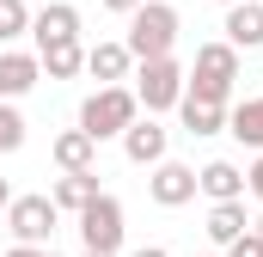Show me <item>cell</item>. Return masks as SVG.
Here are the masks:
<instances>
[{
  "label": "cell",
  "instance_id": "cell-1",
  "mask_svg": "<svg viewBox=\"0 0 263 257\" xmlns=\"http://www.w3.org/2000/svg\"><path fill=\"white\" fill-rule=\"evenodd\" d=\"M129 56L135 62H159V56H172V43H178V6H165V0H141L129 12Z\"/></svg>",
  "mask_w": 263,
  "mask_h": 257
},
{
  "label": "cell",
  "instance_id": "cell-2",
  "mask_svg": "<svg viewBox=\"0 0 263 257\" xmlns=\"http://www.w3.org/2000/svg\"><path fill=\"white\" fill-rule=\"evenodd\" d=\"M135 111H141V98H135L129 86H98L86 104H80V128L92 135V141H110V135H123L135 123Z\"/></svg>",
  "mask_w": 263,
  "mask_h": 257
},
{
  "label": "cell",
  "instance_id": "cell-3",
  "mask_svg": "<svg viewBox=\"0 0 263 257\" xmlns=\"http://www.w3.org/2000/svg\"><path fill=\"white\" fill-rule=\"evenodd\" d=\"M233 80H239V49L233 43H202L196 49V74L184 80V92H196V98H233Z\"/></svg>",
  "mask_w": 263,
  "mask_h": 257
},
{
  "label": "cell",
  "instance_id": "cell-4",
  "mask_svg": "<svg viewBox=\"0 0 263 257\" xmlns=\"http://www.w3.org/2000/svg\"><path fill=\"white\" fill-rule=\"evenodd\" d=\"M55 221H62L55 196H12V202H6V227H12L18 245H43V239L55 233Z\"/></svg>",
  "mask_w": 263,
  "mask_h": 257
},
{
  "label": "cell",
  "instance_id": "cell-5",
  "mask_svg": "<svg viewBox=\"0 0 263 257\" xmlns=\"http://www.w3.org/2000/svg\"><path fill=\"white\" fill-rule=\"evenodd\" d=\"M73 221H80L86 251H117V245H123V202H117V196L98 190L86 208H80V214H73Z\"/></svg>",
  "mask_w": 263,
  "mask_h": 257
},
{
  "label": "cell",
  "instance_id": "cell-6",
  "mask_svg": "<svg viewBox=\"0 0 263 257\" xmlns=\"http://www.w3.org/2000/svg\"><path fill=\"white\" fill-rule=\"evenodd\" d=\"M135 98H141L147 111H172V104L184 98V67L172 62V56L141 62V74H135Z\"/></svg>",
  "mask_w": 263,
  "mask_h": 257
},
{
  "label": "cell",
  "instance_id": "cell-7",
  "mask_svg": "<svg viewBox=\"0 0 263 257\" xmlns=\"http://www.w3.org/2000/svg\"><path fill=\"white\" fill-rule=\"evenodd\" d=\"M147 196H153L159 208H184V202L196 196V172H190V166H178V159H159V166H153V178H147Z\"/></svg>",
  "mask_w": 263,
  "mask_h": 257
},
{
  "label": "cell",
  "instance_id": "cell-8",
  "mask_svg": "<svg viewBox=\"0 0 263 257\" xmlns=\"http://www.w3.org/2000/svg\"><path fill=\"white\" fill-rule=\"evenodd\" d=\"M37 80H43V62H37V56H25V49H0V98H25Z\"/></svg>",
  "mask_w": 263,
  "mask_h": 257
},
{
  "label": "cell",
  "instance_id": "cell-9",
  "mask_svg": "<svg viewBox=\"0 0 263 257\" xmlns=\"http://www.w3.org/2000/svg\"><path fill=\"white\" fill-rule=\"evenodd\" d=\"M196 190L208 196V202H239V196H245V172H239L233 159H208L196 172Z\"/></svg>",
  "mask_w": 263,
  "mask_h": 257
},
{
  "label": "cell",
  "instance_id": "cell-10",
  "mask_svg": "<svg viewBox=\"0 0 263 257\" xmlns=\"http://www.w3.org/2000/svg\"><path fill=\"white\" fill-rule=\"evenodd\" d=\"M220 31H227L233 49H257V43H263V6H257V0H233Z\"/></svg>",
  "mask_w": 263,
  "mask_h": 257
},
{
  "label": "cell",
  "instance_id": "cell-11",
  "mask_svg": "<svg viewBox=\"0 0 263 257\" xmlns=\"http://www.w3.org/2000/svg\"><path fill=\"white\" fill-rule=\"evenodd\" d=\"M123 153H129L135 166H159V159H165V128L153 123V117H147V123L135 117V123L123 128Z\"/></svg>",
  "mask_w": 263,
  "mask_h": 257
},
{
  "label": "cell",
  "instance_id": "cell-12",
  "mask_svg": "<svg viewBox=\"0 0 263 257\" xmlns=\"http://www.w3.org/2000/svg\"><path fill=\"white\" fill-rule=\"evenodd\" d=\"M129 67H135L129 43H98V49H86V74H92L98 86H117V80H129Z\"/></svg>",
  "mask_w": 263,
  "mask_h": 257
},
{
  "label": "cell",
  "instance_id": "cell-13",
  "mask_svg": "<svg viewBox=\"0 0 263 257\" xmlns=\"http://www.w3.org/2000/svg\"><path fill=\"white\" fill-rule=\"evenodd\" d=\"M37 62L49 80H73L86 67V49H80V37H55V43H37Z\"/></svg>",
  "mask_w": 263,
  "mask_h": 257
},
{
  "label": "cell",
  "instance_id": "cell-14",
  "mask_svg": "<svg viewBox=\"0 0 263 257\" xmlns=\"http://www.w3.org/2000/svg\"><path fill=\"white\" fill-rule=\"evenodd\" d=\"M31 37H37V43H55V37H80V6L55 0V6H43V12H31Z\"/></svg>",
  "mask_w": 263,
  "mask_h": 257
},
{
  "label": "cell",
  "instance_id": "cell-15",
  "mask_svg": "<svg viewBox=\"0 0 263 257\" xmlns=\"http://www.w3.org/2000/svg\"><path fill=\"white\" fill-rule=\"evenodd\" d=\"M178 111H184V128H190V135H220V128H227V104H220V98H196V92H184Z\"/></svg>",
  "mask_w": 263,
  "mask_h": 257
},
{
  "label": "cell",
  "instance_id": "cell-16",
  "mask_svg": "<svg viewBox=\"0 0 263 257\" xmlns=\"http://www.w3.org/2000/svg\"><path fill=\"white\" fill-rule=\"evenodd\" d=\"M92 159H98V141H92L86 128L55 135V166H62V172H92Z\"/></svg>",
  "mask_w": 263,
  "mask_h": 257
},
{
  "label": "cell",
  "instance_id": "cell-17",
  "mask_svg": "<svg viewBox=\"0 0 263 257\" xmlns=\"http://www.w3.org/2000/svg\"><path fill=\"white\" fill-rule=\"evenodd\" d=\"M49 196H55L62 214H80V208L98 196V172H67V178H55V190H49Z\"/></svg>",
  "mask_w": 263,
  "mask_h": 257
},
{
  "label": "cell",
  "instance_id": "cell-18",
  "mask_svg": "<svg viewBox=\"0 0 263 257\" xmlns=\"http://www.w3.org/2000/svg\"><path fill=\"white\" fill-rule=\"evenodd\" d=\"M245 227H251V221H245V196H239V202H214V208H208V239H214V245H233Z\"/></svg>",
  "mask_w": 263,
  "mask_h": 257
},
{
  "label": "cell",
  "instance_id": "cell-19",
  "mask_svg": "<svg viewBox=\"0 0 263 257\" xmlns=\"http://www.w3.org/2000/svg\"><path fill=\"white\" fill-rule=\"evenodd\" d=\"M227 135H239L245 147H257V153H263V98H245V104L227 117Z\"/></svg>",
  "mask_w": 263,
  "mask_h": 257
},
{
  "label": "cell",
  "instance_id": "cell-20",
  "mask_svg": "<svg viewBox=\"0 0 263 257\" xmlns=\"http://www.w3.org/2000/svg\"><path fill=\"white\" fill-rule=\"evenodd\" d=\"M25 147V117L12 111V98H0V153H18Z\"/></svg>",
  "mask_w": 263,
  "mask_h": 257
},
{
  "label": "cell",
  "instance_id": "cell-21",
  "mask_svg": "<svg viewBox=\"0 0 263 257\" xmlns=\"http://www.w3.org/2000/svg\"><path fill=\"white\" fill-rule=\"evenodd\" d=\"M18 31H31V12H25V0H0V43H12Z\"/></svg>",
  "mask_w": 263,
  "mask_h": 257
},
{
  "label": "cell",
  "instance_id": "cell-22",
  "mask_svg": "<svg viewBox=\"0 0 263 257\" xmlns=\"http://www.w3.org/2000/svg\"><path fill=\"white\" fill-rule=\"evenodd\" d=\"M227 257H263V233H257V227H245V233L227 245Z\"/></svg>",
  "mask_w": 263,
  "mask_h": 257
},
{
  "label": "cell",
  "instance_id": "cell-23",
  "mask_svg": "<svg viewBox=\"0 0 263 257\" xmlns=\"http://www.w3.org/2000/svg\"><path fill=\"white\" fill-rule=\"evenodd\" d=\"M245 190H251V196H257V202H263V153H257V166L245 172Z\"/></svg>",
  "mask_w": 263,
  "mask_h": 257
},
{
  "label": "cell",
  "instance_id": "cell-24",
  "mask_svg": "<svg viewBox=\"0 0 263 257\" xmlns=\"http://www.w3.org/2000/svg\"><path fill=\"white\" fill-rule=\"evenodd\" d=\"M98 6H104V12H123V19H129V12L141 6V0H98Z\"/></svg>",
  "mask_w": 263,
  "mask_h": 257
},
{
  "label": "cell",
  "instance_id": "cell-25",
  "mask_svg": "<svg viewBox=\"0 0 263 257\" xmlns=\"http://www.w3.org/2000/svg\"><path fill=\"white\" fill-rule=\"evenodd\" d=\"M6 257H43V251H37V245H12Z\"/></svg>",
  "mask_w": 263,
  "mask_h": 257
},
{
  "label": "cell",
  "instance_id": "cell-26",
  "mask_svg": "<svg viewBox=\"0 0 263 257\" xmlns=\"http://www.w3.org/2000/svg\"><path fill=\"white\" fill-rule=\"evenodd\" d=\"M135 257H172V251H165V245H141Z\"/></svg>",
  "mask_w": 263,
  "mask_h": 257
},
{
  "label": "cell",
  "instance_id": "cell-27",
  "mask_svg": "<svg viewBox=\"0 0 263 257\" xmlns=\"http://www.w3.org/2000/svg\"><path fill=\"white\" fill-rule=\"evenodd\" d=\"M6 202H12V184H6V178H0V208H6Z\"/></svg>",
  "mask_w": 263,
  "mask_h": 257
},
{
  "label": "cell",
  "instance_id": "cell-28",
  "mask_svg": "<svg viewBox=\"0 0 263 257\" xmlns=\"http://www.w3.org/2000/svg\"><path fill=\"white\" fill-rule=\"evenodd\" d=\"M86 257H117V251H86Z\"/></svg>",
  "mask_w": 263,
  "mask_h": 257
},
{
  "label": "cell",
  "instance_id": "cell-29",
  "mask_svg": "<svg viewBox=\"0 0 263 257\" xmlns=\"http://www.w3.org/2000/svg\"><path fill=\"white\" fill-rule=\"evenodd\" d=\"M220 6H233V0H220Z\"/></svg>",
  "mask_w": 263,
  "mask_h": 257
},
{
  "label": "cell",
  "instance_id": "cell-30",
  "mask_svg": "<svg viewBox=\"0 0 263 257\" xmlns=\"http://www.w3.org/2000/svg\"><path fill=\"white\" fill-rule=\"evenodd\" d=\"M43 257H55V251H43Z\"/></svg>",
  "mask_w": 263,
  "mask_h": 257
},
{
  "label": "cell",
  "instance_id": "cell-31",
  "mask_svg": "<svg viewBox=\"0 0 263 257\" xmlns=\"http://www.w3.org/2000/svg\"><path fill=\"white\" fill-rule=\"evenodd\" d=\"M257 233H263V221H257Z\"/></svg>",
  "mask_w": 263,
  "mask_h": 257
}]
</instances>
